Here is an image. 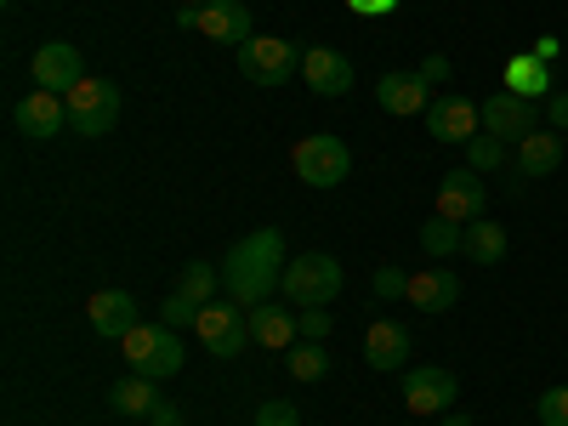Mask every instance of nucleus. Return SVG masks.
Listing matches in <instances>:
<instances>
[{"label": "nucleus", "instance_id": "f257e3e1", "mask_svg": "<svg viewBox=\"0 0 568 426\" xmlns=\"http://www.w3.org/2000/svg\"><path fill=\"white\" fill-rule=\"evenodd\" d=\"M284 262H291V256H284V233L278 227L245 233V240L222 256V291H227V302H240V307L273 302V291L284 284Z\"/></svg>", "mask_w": 568, "mask_h": 426}, {"label": "nucleus", "instance_id": "f03ea898", "mask_svg": "<svg viewBox=\"0 0 568 426\" xmlns=\"http://www.w3.org/2000/svg\"><path fill=\"white\" fill-rule=\"evenodd\" d=\"M342 262L336 256H324V251H307V256H296V262H284V302L291 307H329L342 296Z\"/></svg>", "mask_w": 568, "mask_h": 426}, {"label": "nucleus", "instance_id": "7ed1b4c3", "mask_svg": "<svg viewBox=\"0 0 568 426\" xmlns=\"http://www.w3.org/2000/svg\"><path fill=\"white\" fill-rule=\"evenodd\" d=\"M182 342H176V329L171 324H136L131 336H125V364L131 375H149V382H165V375L182 369Z\"/></svg>", "mask_w": 568, "mask_h": 426}, {"label": "nucleus", "instance_id": "20e7f679", "mask_svg": "<svg viewBox=\"0 0 568 426\" xmlns=\"http://www.w3.org/2000/svg\"><path fill=\"white\" fill-rule=\"evenodd\" d=\"M240 74L256 80V85H284L302 74V52L284 34H251L240 45Z\"/></svg>", "mask_w": 568, "mask_h": 426}, {"label": "nucleus", "instance_id": "39448f33", "mask_svg": "<svg viewBox=\"0 0 568 426\" xmlns=\"http://www.w3.org/2000/svg\"><path fill=\"white\" fill-rule=\"evenodd\" d=\"M69 125H74L80 136H109V131L120 125V85L85 74V80L69 91Z\"/></svg>", "mask_w": 568, "mask_h": 426}, {"label": "nucleus", "instance_id": "423d86ee", "mask_svg": "<svg viewBox=\"0 0 568 426\" xmlns=\"http://www.w3.org/2000/svg\"><path fill=\"white\" fill-rule=\"evenodd\" d=\"M353 171V154H347V142L342 136H329V131H313L296 142V176L307 187H342Z\"/></svg>", "mask_w": 568, "mask_h": 426}, {"label": "nucleus", "instance_id": "0eeeda50", "mask_svg": "<svg viewBox=\"0 0 568 426\" xmlns=\"http://www.w3.org/2000/svg\"><path fill=\"white\" fill-rule=\"evenodd\" d=\"M200 342L216 353V358H240L245 353V342H251V307H240V302H211V307H200Z\"/></svg>", "mask_w": 568, "mask_h": 426}, {"label": "nucleus", "instance_id": "6e6552de", "mask_svg": "<svg viewBox=\"0 0 568 426\" xmlns=\"http://www.w3.org/2000/svg\"><path fill=\"white\" fill-rule=\"evenodd\" d=\"M29 74H34V85H40V91H58V98H69V91L85 80V69H80V52H74L69 40H45V45H34Z\"/></svg>", "mask_w": 568, "mask_h": 426}, {"label": "nucleus", "instance_id": "1a4fd4ad", "mask_svg": "<svg viewBox=\"0 0 568 426\" xmlns=\"http://www.w3.org/2000/svg\"><path fill=\"white\" fill-rule=\"evenodd\" d=\"M455 393H460V382H455L444 364H420V369L404 375V404L415 415H449L455 409Z\"/></svg>", "mask_w": 568, "mask_h": 426}, {"label": "nucleus", "instance_id": "9d476101", "mask_svg": "<svg viewBox=\"0 0 568 426\" xmlns=\"http://www.w3.org/2000/svg\"><path fill=\"white\" fill-rule=\"evenodd\" d=\"M478 114H484V131L500 136V142H524V136L540 131L535 103H529V98H511V91H495L489 103H478Z\"/></svg>", "mask_w": 568, "mask_h": 426}, {"label": "nucleus", "instance_id": "9b49d317", "mask_svg": "<svg viewBox=\"0 0 568 426\" xmlns=\"http://www.w3.org/2000/svg\"><path fill=\"white\" fill-rule=\"evenodd\" d=\"M489 211V194H484V176L478 171H449L444 182H438V216H449V222H478Z\"/></svg>", "mask_w": 568, "mask_h": 426}, {"label": "nucleus", "instance_id": "f8f14e48", "mask_svg": "<svg viewBox=\"0 0 568 426\" xmlns=\"http://www.w3.org/2000/svg\"><path fill=\"white\" fill-rule=\"evenodd\" d=\"M426 131H433V142L466 149V142L484 131V114H478V103H466V98H438L433 109H426Z\"/></svg>", "mask_w": 568, "mask_h": 426}, {"label": "nucleus", "instance_id": "ddd939ff", "mask_svg": "<svg viewBox=\"0 0 568 426\" xmlns=\"http://www.w3.org/2000/svg\"><path fill=\"white\" fill-rule=\"evenodd\" d=\"M302 80H307V91H318V98H347L353 91V63L342 52H329V45H307L302 52Z\"/></svg>", "mask_w": 568, "mask_h": 426}, {"label": "nucleus", "instance_id": "4468645a", "mask_svg": "<svg viewBox=\"0 0 568 426\" xmlns=\"http://www.w3.org/2000/svg\"><path fill=\"white\" fill-rule=\"evenodd\" d=\"M12 120H18V131H23V136L45 142V136H58V131L69 125V98H58V91H40V85H34L29 98L18 103V114H12Z\"/></svg>", "mask_w": 568, "mask_h": 426}, {"label": "nucleus", "instance_id": "2eb2a0df", "mask_svg": "<svg viewBox=\"0 0 568 426\" xmlns=\"http://www.w3.org/2000/svg\"><path fill=\"white\" fill-rule=\"evenodd\" d=\"M85 318H91V329H98V336H109V342H125L131 329L142 324L131 291H98V296L85 302Z\"/></svg>", "mask_w": 568, "mask_h": 426}, {"label": "nucleus", "instance_id": "dca6fc26", "mask_svg": "<svg viewBox=\"0 0 568 426\" xmlns=\"http://www.w3.org/2000/svg\"><path fill=\"white\" fill-rule=\"evenodd\" d=\"M375 103H382L387 114H426L433 109V85H426L420 74H382L375 80Z\"/></svg>", "mask_w": 568, "mask_h": 426}, {"label": "nucleus", "instance_id": "f3484780", "mask_svg": "<svg viewBox=\"0 0 568 426\" xmlns=\"http://www.w3.org/2000/svg\"><path fill=\"white\" fill-rule=\"evenodd\" d=\"M455 302H460V278H455L444 262L409 273V307H420V313H449Z\"/></svg>", "mask_w": 568, "mask_h": 426}, {"label": "nucleus", "instance_id": "a211bd4d", "mask_svg": "<svg viewBox=\"0 0 568 426\" xmlns=\"http://www.w3.org/2000/svg\"><path fill=\"white\" fill-rule=\"evenodd\" d=\"M364 358H369V369H398L409 358V329L398 318H375L364 329Z\"/></svg>", "mask_w": 568, "mask_h": 426}, {"label": "nucleus", "instance_id": "6ab92c4d", "mask_svg": "<svg viewBox=\"0 0 568 426\" xmlns=\"http://www.w3.org/2000/svg\"><path fill=\"white\" fill-rule=\"evenodd\" d=\"M200 34H211L216 45H245L256 29H251V7L245 0H216V7H205L200 18Z\"/></svg>", "mask_w": 568, "mask_h": 426}, {"label": "nucleus", "instance_id": "aec40b11", "mask_svg": "<svg viewBox=\"0 0 568 426\" xmlns=\"http://www.w3.org/2000/svg\"><path fill=\"white\" fill-rule=\"evenodd\" d=\"M296 313L291 307H278V302H262L251 307V342H262L267 353H284V347H296Z\"/></svg>", "mask_w": 568, "mask_h": 426}, {"label": "nucleus", "instance_id": "412c9836", "mask_svg": "<svg viewBox=\"0 0 568 426\" xmlns=\"http://www.w3.org/2000/svg\"><path fill=\"white\" fill-rule=\"evenodd\" d=\"M562 154H568V149H562V131H546V125H540L535 136L517 142V165H524L529 176H551V171L562 165Z\"/></svg>", "mask_w": 568, "mask_h": 426}, {"label": "nucleus", "instance_id": "4be33fe9", "mask_svg": "<svg viewBox=\"0 0 568 426\" xmlns=\"http://www.w3.org/2000/svg\"><path fill=\"white\" fill-rule=\"evenodd\" d=\"M506 227L500 222H489V216H478V222H466V240H460V251L471 256V262H484V267H495V262H506Z\"/></svg>", "mask_w": 568, "mask_h": 426}, {"label": "nucleus", "instance_id": "5701e85b", "mask_svg": "<svg viewBox=\"0 0 568 426\" xmlns=\"http://www.w3.org/2000/svg\"><path fill=\"white\" fill-rule=\"evenodd\" d=\"M506 91L511 98H551V74H546V63L540 58H511L506 63Z\"/></svg>", "mask_w": 568, "mask_h": 426}, {"label": "nucleus", "instance_id": "b1692460", "mask_svg": "<svg viewBox=\"0 0 568 426\" xmlns=\"http://www.w3.org/2000/svg\"><path fill=\"white\" fill-rule=\"evenodd\" d=\"M460 240H466V227L449 222V216H426V222H420V251L433 256V262H449V256L460 251Z\"/></svg>", "mask_w": 568, "mask_h": 426}, {"label": "nucleus", "instance_id": "393cba45", "mask_svg": "<svg viewBox=\"0 0 568 426\" xmlns=\"http://www.w3.org/2000/svg\"><path fill=\"white\" fill-rule=\"evenodd\" d=\"M109 404H114V415H149L160 404V393H154L149 375H125V382H114Z\"/></svg>", "mask_w": 568, "mask_h": 426}, {"label": "nucleus", "instance_id": "a878e982", "mask_svg": "<svg viewBox=\"0 0 568 426\" xmlns=\"http://www.w3.org/2000/svg\"><path fill=\"white\" fill-rule=\"evenodd\" d=\"M216 284H222V267H211V262H182V273H176V291L200 307L216 302Z\"/></svg>", "mask_w": 568, "mask_h": 426}, {"label": "nucleus", "instance_id": "bb28decb", "mask_svg": "<svg viewBox=\"0 0 568 426\" xmlns=\"http://www.w3.org/2000/svg\"><path fill=\"white\" fill-rule=\"evenodd\" d=\"M284 364H291L296 382H324V375H329V353H324V342H296L291 353H284Z\"/></svg>", "mask_w": 568, "mask_h": 426}, {"label": "nucleus", "instance_id": "cd10ccee", "mask_svg": "<svg viewBox=\"0 0 568 426\" xmlns=\"http://www.w3.org/2000/svg\"><path fill=\"white\" fill-rule=\"evenodd\" d=\"M466 165H471V171H500V165H506V142L489 136V131H478V136L466 142Z\"/></svg>", "mask_w": 568, "mask_h": 426}, {"label": "nucleus", "instance_id": "c85d7f7f", "mask_svg": "<svg viewBox=\"0 0 568 426\" xmlns=\"http://www.w3.org/2000/svg\"><path fill=\"white\" fill-rule=\"evenodd\" d=\"M535 420L540 426H568V387H551L535 398Z\"/></svg>", "mask_w": 568, "mask_h": 426}, {"label": "nucleus", "instance_id": "c756f323", "mask_svg": "<svg viewBox=\"0 0 568 426\" xmlns=\"http://www.w3.org/2000/svg\"><path fill=\"white\" fill-rule=\"evenodd\" d=\"M160 324H171V329H182V324H200V302H187L182 291H171V296L160 302Z\"/></svg>", "mask_w": 568, "mask_h": 426}, {"label": "nucleus", "instance_id": "7c9ffc66", "mask_svg": "<svg viewBox=\"0 0 568 426\" xmlns=\"http://www.w3.org/2000/svg\"><path fill=\"white\" fill-rule=\"evenodd\" d=\"M296 329H302V342H324L336 329V318H329V307H296Z\"/></svg>", "mask_w": 568, "mask_h": 426}, {"label": "nucleus", "instance_id": "2f4dec72", "mask_svg": "<svg viewBox=\"0 0 568 426\" xmlns=\"http://www.w3.org/2000/svg\"><path fill=\"white\" fill-rule=\"evenodd\" d=\"M375 296H382V302H398V296H409V273L404 267H375Z\"/></svg>", "mask_w": 568, "mask_h": 426}, {"label": "nucleus", "instance_id": "473e14b6", "mask_svg": "<svg viewBox=\"0 0 568 426\" xmlns=\"http://www.w3.org/2000/svg\"><path fill=\"white\" fill-rule=\"evenodd\" d=\"M256 426H302V415H296V404H284V398H267V404L256 409Z\"/></svg>", "mask_w": 568, "mask_h": 426}, {"label": "nucleus", "instance_id": "72a5a7b5", "mask_svg": "<svg viewBox=\"0 0 568 426\" xmlns=\"http://www.w3.org/2000/svg\"><path fill=\"white\" fill-rule=\"evenodd\" d=\"M415 74H420L426 85H444V80H449V58H444V52H433V58H426Z\"/></svg>", "mask_w": 568, "mask_h": 426}, {"label": "nucleus", "instance_id": "f704fd0d", "mask_svg": "<svg viewBox=\"0 0 568 426\" xmlns=\"http://www.w3.org/2000/svg\"><path fill=\"white\" fill-rule=\"evenodd\" d=\"M546 125L568 131V91H551V98H546Z\"/></svg>", "mask_w": 568, "mask_h": 426}, {"label": "nucleus", "instance_id": "c9c22d12", "mask_svg": "<svg viewBox=\"0 0 568 426\" xmlns=\"http://www.w3.org/2000/svg\"><path fill=\"white\" fill-rule=\"evenodd\" d=\"M142 420H149V426H182V409H176V404H165V398H160V404H154V409H149V415H142Z\"/></svg>", "mask_w": 568, "mask_h": 426}, {"label": "nucleus", "instance_id": "e433bc0d", "mask_svg": "<svg viewBox=\"0 0 568 426\" xmlns=\"http://www.w3.org/2000/svg\"><path fill=\"white\" fill-rule=\"evenodd\" d=\"M347 7H353V12H364V18H382V12H393V7H398V0H347Z\"/></svg>", "mask_w": 568, "mask_h": 426}, {"label": "nucleus", "instance_id": "4c0bfd02", "mask_svg": "<svg viewBox=\"0 0 568 426\" xmlns=\"http://www.w3.org/2000/svg\"><path fill=\"white\" fill-rule=\"evenodd\" d=\"M444 426H471V415H460V409H449V415H444Z\"/></svg>", "mask_w": 568, "mask_h": 426}, {"label": "nucleus", "instance_id": "58836bf2", "mask_svg": "<svg viewBox=\"0 0 568 426\" xmlns=\"http://www.w3.org/2000/svg\"><path fill=\"white\" fill-rule=\"evenodd\" d=\"M562 149H568V131H562Z\"/></svg>", "mask_w": 568, "mask_h": 426}]
</instances>
